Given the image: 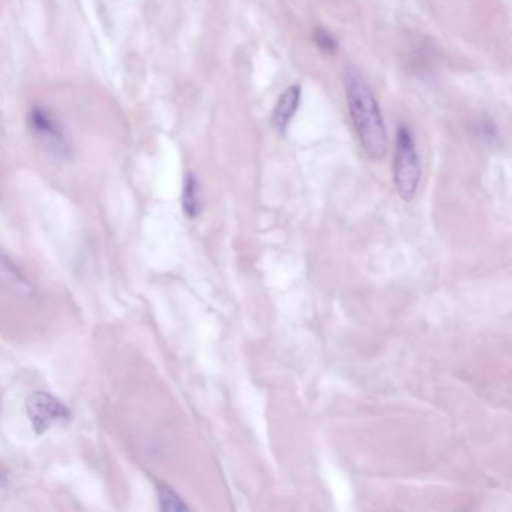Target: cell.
<instances>
[{
  "mask_svg": "<svg viewBox=\"0 0 512 512\" xmlns=\"http://www.w3.org/2000/svg\"><path fill=\"white\" fill-rule=\"evenodd\" d=\"M343 85L350 121L362 149L370 160L382 161L388 155V131L370 83L358 68L347 65L343 70Z\"/></svg>",
  "mask_w": 512,
  "mask_h": 512,
  "instance_id": "1",
  "label": "cell"
},
{
  "mask_svg": "<svg viewBox=\"0 0 512 512\" xmlns=\"http://www.w3.org/2000/svg\"><path fill=\"white\" fill-rule=\"evenodd\" d=\"M421 161L412 130L401 125L395 137L394 185L404 202H412L421 181Z\"/></svg>",
  "mask_w": 512,
  "mask_h": 512,
  "instance_id": "2",
  "label": "cell"
},
{
  "mask_svg": "<svg viewBox=\"0 0 512 512\" xmlns=\"http://www.w3.org/2000/svg\"><path fill=\"white\" fill-rule=\"evenodd\" d=\"M32 131L37 136L47 154L58 160H68L71 158V146L65 136L64 130L59 125L58 119L53 116L49 109L44 107H34L29 115Z\"/></svg>",
  "mask_w": 512,
  "mask_h": 512,
  "instance_id": "3",
  "label": "cell"
},
{
  "mask_svg": "<svg viewBox=\"0 0 512 512\" xmlns=\"http://www.w3.org/2000/svg\"><path fill=\"white\" fill-rule=\"evenodd\" d=\"M26 412L37 434L46 433L56 422L65 421L71 416L70 409L58 397L46 391L29 395Z\"/></svg>",
  "mask_w": 512,
  "mask_h": 512,
  "instance_id": "4",
  "label": "cell"
},
{
  "mask_svg": "<svg viewBox=\"0 0 512 512\" xmlns=\"http://www.w3.org/2000/svg\"><path fill=\"white\" fill-rule=\"evenodd\" d=\"M302 100V86L299 83L290 85L278 98L271 115V125L280 136H284L298 112Z\"/></svg>",
  "mask_w": 512,
  "mask_h": 512,
  "instance_id": "5",
  "label": "cell"
},
{
  "mask_svg": "<svg viewBox=\"0 0 512 512\" xmlns=\"http://www.w3.org/2000/svg\"><path fill=\"white\" fill-rule=\"evenodd\" d=\"M0 283L22 292H31V284L25 280L20 269L8 259L5 254L0 253Z\"/></svg>",
  "mask_w": 512,
  "mask_h": 512,
  "instance_id": "6",
  "label": "cell"
},
{
  "mask_svg": "<svg viewBox=\"0 0 512 512\" xmlns=\"http://www.w3.org/2000/svg\"><path fill=\"white\" fill-rule=\"evenodd\" d=\"M182 208L185 215L190 218L197 217L202 209V200H200V185L196 175L188 173L185 178L184 191H182Z\"/></svg>",
  "mask_w": 512,
  "mask_h": 512,
  "instance_id": "7",
  "label": "cell"
},
{
  "mask_svg": "<svg viewBox=\"0 0 512 512\" xmlns=\"http://www.w3.org/2000/svg\"><path fill=\"white\" fill-rule=\"evenodd\" d=\"M158 499L163 511H187L188 505L181 496L166 484L158 485Z\"/></svg>",
  "mask_w": 512,
  "mask_h": 512,
  "instance_id": "8",
  "label": "cell"
},
{
  "mask_svg": "<svg viewBox=\"0 0 512 512\" xmlns=\"http://www.w3.org/2000/svg\"><path fill=\"white\" fill-rule=\"evenodd\" d=\"M313 43L316 44L320 53L329 56L335 55V53L338 52V47H340L337 38H335L328 29L323 28V26H316V28H314Z\"/></svg>",
  "mask_w": 512,
  "mask_h": 512,
  "instance_id": "9",
  "label": "cell"
},
{
  "mask_svg": "<svg viewBox=\"0 0 512 512\" xmlns=\"http://www.w3.org/2000/svg\"><path fill=\"white\" fill-rule=\"evenodd\" d=\"M497 134H499V130H497V125L494 124L493 119L482 118L478 124V136L481 139H484L485 142H493V140L497 139Z\"/></svg>",
  "mask_w": 512,
  "mask_h": 512,
  "instance_id": "10",
  "label": "cell"
},
{
  "mask_svg": "<svg viewBox=\"0 0 512 512\" xmlns=\"http://www.w3.org/2000/svg\"><path fill=\"white\" fill-rule=\"evenodd\" d=\"M5 482V475L4 473L0 472V484H4Z\"/></svg>",
  "mask_w": 512,
  "mask_h": 512,
  "instance_id": "11",
  "label": "cell"
}]
</instances>
